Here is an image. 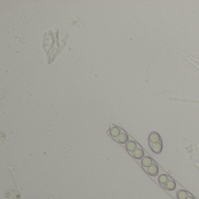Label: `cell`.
<instances>
[{
    "instance_id": "1",
    "label": "cell",
    "mask_w": 199,
    "mask_h": 199,
    "mask_svg": "<svg viewBox=\"0 0 199 199\" xmlns=\"http://www.w3.org/2000/svg\"><path fill=\"white\" fill-rule=\"evenodd\" d=\"M160 140H162V138L160 137V135L156 131H153L150 133L148 135V141L149 146H151L155 143L160 141Z\"/></svg>"
},
{
    "instance_id": "2",
    "label": "cell",
    "mask_w": 199,
    "mask_h": 199,
    "mask_svg": "<svg viewBox=\"0 0 199 199\" xmlns=\"http://www.w3.org/2000/svg\"><path fill=\"white\" fill-rule=\"evenodd\" d=\"M154 163L155 162L149 156H144L141 160V165L146 172H147L148 168Z\"/></svg>"
},
{
    "instance_id": "3",
    "label": "cell",
    "mask_w": 199,
    "mask_h": 199,
    "mask_svg": "<svg viewBox=\"0 0 199 199\" xmlns=\"http://www.w3.org/2000/svg\"><path fill=\"white\" fill-rule=\"evenodd\" d=\"M149 147L152 151L156 154H160L162 151L163 148V144H162V141L160 140V141L155 143L154 144L149 146Z\"/></svg>"
},
{
    "instance_id": "4",
    "label": "cell",
    "mask_w": 199,
    "mask_h": 199,
    "mask_svg": "<svg viewBox=\"0 0 199 199\" xmlns=\"http://www.w3.org/2000/svg\"><path fill=\"white\" fill-rule=\"evenodd\" d=\"M137 160H142V158L144 157V151L141 146L138 144V147L135 150V151L131 154Z\"/></svg>"
},
{
    "instance_id": "5",
    "label": "cell",
    "mask_w": 199,
    "mask_h": 199,
    "mask_svg": "<svg viewBox=\"0 0 199 199\" xmlns=\"http://www.w3.org/2000/svg\"><path fill=\"white\" fill-rule=\"evenodd\" d=\"M146 172L151 176H155L158 175L159 173V168L157 163H154L152 165L149 167Z\"/></svg>"
},
{
    "instance_id": "6",
    "label": "cell",
    "mask_w": 199,
    "mask_h": 199,
    "mask_svg": "<svg viewBox=\"0 0 199 199\" xmlns=\"http://www.w3.org/2000/svg\"><path fill=\"white\" fill-rule=\"evenodd\" d=\"M6 196L8 199H19L20 197V194L18 190H10L6 192Z\"/></svg>"
},
{
    "instance_id": "7",
    "label": "cell",
    "mask_w": 199,
    "mask_h": 199,
    "mask_svg": "<svg viewBox=\"0 0 199 199\" xmlns=\"http://www.w3.org/2000/svg\"><path fill=\"white\" fill-rule=\"evenodd\" d=\"M162 187L167 190L173 191L176 187V184L175 180L171 177H169V179L168 180V182L165 185L162 186Z\"/></svg>"
},
{
    "instance_id": "8",
    "label": "cell",
    "mask_w": 199,
    "mask_h": 199,
    "mask_svg": "<svg viewBox=\"0 0 199 199\" xmlns=\"http://www.w3.org/2000/svg\"><path fill=\"white\" fill-rule=\"evenodd\" d=\"M138 144L136 142L133 141H129L126 143V148L129 154L131 155V154L135 151V150L138 147Z\"/></svg>"
},
{
    "instance_id": "9",
    "label": "cell",
    "mask_w": 199,
    "mask_h": 199,
    "mask_svg": "<svg viewBox=\"0 0 199 199\" xmlns=\"http://www.w3.org/2000/svg\"><path fill=\"white\" fill-rule=\"evenodd\" d=\"M116 140L120 144L127 143L128 141V135H127V133L124 131L122 130L120 135L116 138Z\"/></svg>"
},
{
    "instance_id": "10",
    "label": "cell",
    "mask_w": 199,
    "mask_h": 199,
    "mask_svg": "<svg viewBox=\"0 0 199 199\" xmlns=\"http://www.w3.org/2000/svg\"><path fill=\"white\" fill-rule=\"evenodd\" d=\"M122 130H123L118 127H113L110 129V134L113 137L116 138L119 135H120V133H122Z\"/></svg>"
},
{
    "instance_id": "11",
    "label": "cell",
    "mask_w": 199,
    "mask_h": 199,
    "mask_svg": "<svg viewBox=\"0 0 199 199\" xmlns=\"http://www.w3.org/2000/svg\"><path fill=\"white\" fill-rule=\"evenodd\" d=\"M169 177H170L169 176L167 175L166 174L160 175L158 177V182L160 186L162 187L164 185H165L169 179Z\"/></svg>"
},
{
    "instance_id": "12",
    "label": "cell",
    "mask_w": 199,
    "mask_h": 199,
    "mask_svg": "<svg viewBox=\"0 0 199 199\" xmlns=\"http://www.w3.org/2000/svg\"><path fill=\"white\" fill-rule=\"evenodd\" d=\"M189 192L185 190H179L177 192L176 197L178 199H186L189 196Z\"/></svg>"
},
{
    "instance_id": "13",
    "label": "cell",
    "mask_w": 199,
    "mask_h": 199,
    "mask_svg": "<svg viewBox=\"0 0 199 199\" xmlns=\"http://www.w3.org/2000/svg\"><path fill=\"white\" fill-rule=\"evenodd\" d=\"M186 199H195V198L194 197V196H193L192 194L191 193H189V196L187 197V198Z\"/></svg>"
}]
</instances>
